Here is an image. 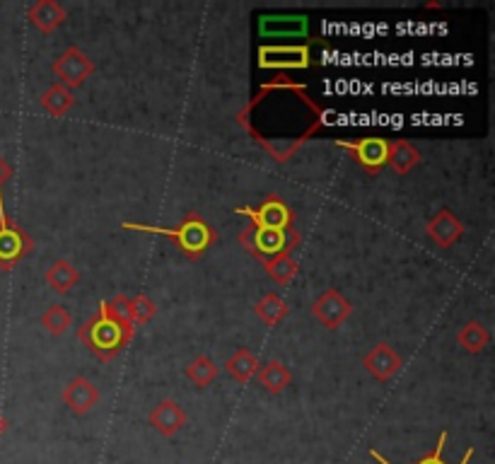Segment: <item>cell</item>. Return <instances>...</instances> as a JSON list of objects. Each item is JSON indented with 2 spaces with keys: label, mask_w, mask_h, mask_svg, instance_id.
Segmentation results:
<instances>
[{
  "label": "cell",
  "mask_w": 495,
  "mask_h": 464,
  "mask_svg": "<svg viewBox=\"0 0 495 464\" xmlns=\"http://www.w3.org/2000/svg\"><path fill=\"white\" fill-rule=\"evenodd\" d=\"M107 312H109V317L116 319L119 324L133 326V322H131V300L123 295V293H119V295H114L112 300H109Z\"/></svg>",
  "instance_id": "obj_27"
},
{
  "label": "cell",
  "mask_w": 495,
  "mask_h": 464,
  "mask_svg": "<svg viewBox=\"0 0 495 464\" xmlns=\"http://www.w3.org/2000/svg\"><path fill=\"white\" fill-rule=\"evenodd\" d=\"M235 213L249 218L251 225L266 227V230H278V232L295 230V210L276 194L268 196L258 208L242 206V208H238Z\"/></svg>",
  "instance_id": "obj_5"
},
{
  "label": "cell",
  "mask_w": 495,
  "mask_h": 464,
  "mask_svg": "<svg viewBox=\"0 0 495 464\" xmlns=\"http://www.w3.org/2000/svg\"><path fill=\"white\" fill-rule=\"evenodd\" d=\"M312 314L326 329H338L353 314V304L338 290H326L312 304Z\"/></svg>",
  "instance_id": "obj_9"
},
{
  "label": "cell",
  "mask_w": 495,
  "mask_h": 464,
  "mask_svg": "<svg viewBox=\"0 0 495 464\" xmlns=\"http://www.w3.org/2000/svg\"><path fill=\"white\" fill-rule=\"evenodd\" d=\"M254 312H257V317L261 319L266 326H276L290 314V304H287L283 297L276 295V293H268V295H264L258 300Z\"/></svg>",
  "instance_id": "obj_19"
},
{
  "label": "cell",
  "mask_w": 495,
  "mask_h": 464,
  "mask_svg": "<svg viewBox=\"0 0 495 464\" xmlns=\"http://www.w3.org/2000/svg\"><path fill=\"white\" fill-rule=\"evenodd\" d=\"M150 426H155V430L170 438L187 426V413L181 411V406L174 399H165L150 411Z\"/></svg>",
  "instance_id": "obj_13"
},
{
  "label": "cell",
  "mask_w": 495,
  "mask_h": 464,
  "mask_svg": "<svg viewBox=\"0 0 495 464\" xmlns=\"http://www.w3.org/2000/svg\"><path fill=\"white\" fill-rule=\"evenodd\" d=\"M239 245L245 246L247 252H251L261 264L273 256H278L283 252H293L295 246L300 245V232L297 230H266V227H257L249 225L239 232Z\"/></svg>",
  "instance_id": "obj_3"
},
{
  "label": "cell",
  "mask_w": 495,
  "mask_h": 464,
  "mask_svg": "<svg viewBox=\"0 0 495 464\" xmlns=\"http://www.w3.org/2000/svg\"><path fill=\"white\" fill-rule=\"evenodd\" d=\"M27 17L42 34H51L65 22V7L56 0H39L29 7Z\"/></svg>",
  "instance_id": "obj_14"
},
{
  "label": "cell",
  "mask_w": 495,
  "mask_h": 464,
  "mask_svg": "<svg viewBox=\"0 0 495 464\" xmlns=\"http://www.w3.org/2000/svg\"><path fill=\"white\" fill-rule=\"evenodd\" d=\"M425 232H428V237H431L435 245L442 246V249H450V246L464 235V225H461V220L454 216L452 210L442 208L428 220Z\"/></svg>",
  "instance_id": "obj_11"
},
{
  "label": "cell",
  "mask_w": 495,
  "mask_h": 464,
  "mask_svg": "<svg viewBox=\"0 0 495 464\" xmlns=\"http://www.w3.org/2000/svg\"><path fill=\"white\" fill-rule=\"evenodd\" d=\"M126 230L150 232V235H162L170 237L177 245L187 259H201L210 246L218 242V230L210 223H206L199 213H189L177 227H160V225H141V223H123Z\"/></svg>",
  "instance_id": "obj_1"
},
{
  "label": "cell",
  "mask_w": 495,
  "mask_h": 464,
  "mask_svg": "<svg viewBox=\"0 0 495 464\" xmlns=\"http://www.w3.org/2000/svg\"><path fill=\"white\" fill-rule=\"evenodd\" d=\"M471 455H474V450H467V455H464V459H461L460 464H469V459H471Z\"/></svg>",
  "instance_id": "obj_32"
},
{
  "label": "cell",
  "mask_w": 495,
  "mask_h": 464,
  "mask_svg": "<svg viewBox=\"0 0 495 464\" xmlns=\"http://www.w3.org/2000/svg\"><path fill=\"white\" fill-rule=\"evenodd\" d=\"M370 455H373L374 459H377V462H380V464H392V462H387V459H384V457H382L380 452H377V450H373V452H370Z\"/></svg>",
  "instance_id": "obj_30"
},
{
  "label": "cell",
  "mask_w": 495,
  "mask_h": 464,
  "mask_svg": "<svg viewBox=\"0 0 495 464\" xmlns=\"http://www.w3.org/2000/svg\"><path fill=\"white\" fill-rule=\"evenodd\" d=\"M46 283L51 285V290H56L58 295H65L68 290L80 283V271L68 259H58L46 271Z\"/></svg>",
  "instance_id": "obj_17"
},
{
  "label": "cell",
  "mask_w": 495,
  "mask_h": 464,
  "mask_svg": "<svg viewBox=\"0 0 495 464\" xmlns=\"http://www.w3.org/2000/svg\"><path fill=\"white\" fill-rule=\"evenodd\" d=\"M225 368H228V372H230L239 384H249L251 380L257 377L261 365H258L257 355L251 353V351H247V348H238V351L230 355V361H228Z\"/></svg>",
  "instance_id": "obj_18"
},
{
  "label": "cell",
  "mask_w": 495,
  "mask_h": 464,
  "mask_svg": "<svg viewBox=\"0 0 495 464\" xmlns=\"http://www.w3.org/2000/svg\"><path fill=\"white\" fill-rule=\"evenodd\" d=\"M39 104H42V109L46 111V114L65 116L68 111H71L73 104H75V97H73V92L68 90V87L58 85L56 82V85H51L49 90L42 94Z\"/></svg>",
  "instance_id": "obj_20"
},
{
  "label": "cell",
  "mask_w": 495,
  "mask_h": 464,
  "mask_svg": "<svg viewBox=\"0 0 495 464\" xmlns=\"http://www.w3.org/2000/svg\"><path fill=\"white\" fill-rule=\"evenodd\" d=\"M264 268L268 271L273 281L280 283V285H287L297 276V271H300L297 261H295V256L290 252H283L278 256H273V259L264 261Z\"/></svg>",
  "instance_id": "obj_22"
},
{
  "label": "cell",
  "mask_w": 495,
  "mask_h": 464,
  "mask_svg": "<svg viewBox=\"0 0 495 464\" xmlns=\"http://www.w3.org/2000/svg\"><path fill=\"white\" fill-rule=\"evenodd\" d=\"M266 24L276 27H261V34H305L307 32V17H261Z\"/></svg>",
  "instance_id": "obj_25"
},
{
  "label": "cell",
  "mask_w": 495,
  "mask_h": 464,
  "mask_svg": "<svg viewBox=\"0 0 495 464\" xmlns=\"http://www.w3.org/2000/svg\"><path fill=\"white\" fill-rule=\"evenodd\" d=\"M367 174H377L387 165V140L384 138H360V140H336Z\"/></svg>",
  "instance_id": "obj_8"
},
{
  "label": "cell",
  "mask_w": 495,
  "mask_h": 464,
  "mask_svg": "<svg viewBox=\"0 0 495 464\" xmlns=\"http://www.w3.org/2000/svg\"><path fill=\"white\" fill-rule=\"evenodd\" d=\"M418 162H421V152H418L416 145L403 140V138L387 140V165L396 174H409Z\"/></svg>",
  "instance_id": "obj_15"
},
{
  "label": "cell",
  "mask_w": 495,
  "mask_h": 464,
  "mask_svg": "<svg viewBox=\"0 0 495 464\" xmlns=\"http://www.w3.org/2000/svg\"><path fill=\"white\" fill-rule=\"evenodd\" d=\"M97 401H100V390L87 377H75L63 387V404L73 413H87L92 406H97Z\"/></svg>",
  "instance_id": "obj_12"
},
{
  "label": "cell",
  "mask_w": 495,
  "mask_h": 464,
  "mask_svg": "<svg viewBox=\"0 0 495 464\" xmlns=\"http://www.w3.org/2000/svg\"><path fill=\"white\" fill-rule=\"evenodd\" d=\"M10 177H13V167H10V162H7L5 158H0V188H3V184H5Z\"/></svg>",
  "instance_id": "obj_29"
},
{
  "label": "cell",
  "mask_w": 495,
  "mask_h": 464,
  "mask_svg": "<svg viewBox=\"0 0 495 464\" xmlns=\"http://www.w3.org/2000/svg\"><path fill=\"white\" fill-rule=\"evenodd\" d=\"M363 365H365L367 372H370L377 382H389V380L399 372L403 361L394 348L382 341V343H377V346L363 358Z\"/></svg>",
  "instance_id": "obj_10"
},
{
  "label": "cell",
  "mask_w": 495,
  "mask_h": 464,
  "mask_svg": "<svg viewBox=\"0 0 495 464\" xmlns=\"http://www.w3.org/2000/svg\"><path fill=\"white\" fill-rule=\"evenodd\" d=\"M457 341H460V346L464 351H469V353H481L483 348L490 343V334L481 322H469V324H464L460 329Z\"/></svg>",
  "instance_id": "obj_21"
},
{
  "label": "cell",
  "mask_w": 495,
  "mask_h": 464,
  "mask_svg": "<svg viewBox=\"0 0 495 464\" xmlns=\"http://www.w3.org/2000/svg\"><path fill=\"white\" fill-rule=\"evenodd\" d=\"M32 249H34V239L7 216L3 188H0V271H13Z\"/></svg>",
  "instance_id": "obj_4"
},
{
  "label": "cell",
  "mask_w": 495,
  "mask_h": 464,
  "mask_svg": "<svg viewBox=\"0 0 495 464\" xmlns=\"http://www.w3.org/2000/svg\"><path fill=\"white\" fill-rule=\"evenodd\" d=\"M71 312L65 310L63 304H51L46 307V312L42 314V326L51 336H63L68 329H71Z\"/></svg>",
  "instance_id": "obj_24"
},
{
  "label": "cell",
  "mask_w": 495,
  "mask_h": 464,
  "mask_svg": "<svg viewBox=\"0 0 495 464\" xmlns=\"http://www.w3.org/2000/svg\"><path fill=\"white\" fill-rule=\"evenodd\" d=\"M258 384L264 387L268 394H280V392L290 387L293 382V372L290 368H286L280 361H268L264 362V368H258Z\"/></svg>",
  "instance_id": "obj_16"
},
{
  "label": "cell",
  "mask_w": 495,
  "mask_h": 464,
  "mask_svg": "<svg viewBox=\"0 0 495 464\" xmlns=\"http://www.w3.org/2000/svg\"><path fill=\"white\" fill-rule=\"evenodd\" d=\"M5 428H7V420L3 419V413H0V435L5 433Z\"/></svg>",
  "instance_id": "obj_31"
},
{
  "label": "cell",
  "mask_w": 495,
  "mask_h": 464,
  "mask_svg": "<svg viewBox=\"0 0 495 464\" xmlns=\"http://www.w3.org/2000/svg\"><path fill=\"white\" fill-rule=\"evenodd\" d=\"M155 314H158V304L152 303L150 297L143 295V293L131 297V322H133V326L148 324Z\"/></svg>",
  "instance_id": "obj_26"
},
{
  "label": "cell",
  "mask_w": 495,
  "mask_h": 464,
  "mask_svg": "<svg viewBox=\"0 0 495 464\" xmlns=\"http://www.w3.org/2000/svg\"><path fill=\"white\" fill-rule=\"evenodd\" d=\"M187 377L196 384V387H209V384L216 382L218 365L213 362V358H209V355H196L194 361L189 362Z\"/></svg>",
  "instance_id": "obj_23"
},
{
  "label": "cell",
  "mask_w": 495,
  "mask_h": 464,
  "mask_svg": "<svg viewBox=\"0 0 495 464\" xmlns=\"http://www.w3.org/2000/svg\"><path fill=\"white\" fill-rule=\"evenodd\" d=\"M136 334V326H123L109 317L107 303H100V312L78 329V339L92 351L102 362L114 361L123 348L129 346Z\"/></svg>",
  "instance_id": "obj_2"
},
{
  "label": "cell",
  "mask_w": 495,
  "mask_h": 464,
  "mask_svg": "<svg viewBox=\"0 0 495 464\" xmlns=\"http://www.w3.org/2000/svg\"><path fill=\"white\" fill-rule=\"evenodd\" d=\"M312 65V53L305 44H268L258 49V68L266 71H302Z\"/></svg>",
  "instance_id": "obj_6"
},
{
  "label": "cell",
  "mask_w": 495,
  "mask_h": 464,
  "mask_svg": "<svg viewBox=\"0 0 495 464\" xmlns=\"http://www.w3.org/2000/svg\"><path fill=\"white\" fill-rule=\"evenodd\" d=\"M94 72V63L90 61L85 51L78 46H68L61 56L53 61V75L58 78V85L75 90L85 85V80Z\"/></svg>",
  "instance_id": "obj_7"
},
{
  "label": "cell",
  "mask_w": 495,
  "mask_h": 464,
  "mask_svg": "<svg viewBox=\"0 0 495 464\" xmlns=\"http://www.w3.org/2000/svg\"><path fill=\"white\" fill-rule=\"evenodd\" d=\"M445 440H447V433L440 435V440H438V448L432 450L431 455H425L423 459L418 464H447L445 459H442V450H445Z\"/></svg>",
  "instance_id": "obj_28"
}]
</instances>
